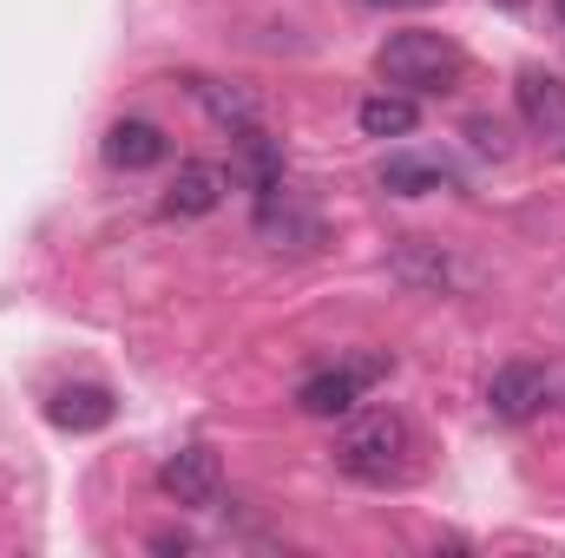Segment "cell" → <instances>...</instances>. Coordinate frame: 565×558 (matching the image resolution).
<instances>
[{"label": "cell", "instance_id": "cell-1", "mask_svg": "<svg viewBox=\"0 0 565 558\" xmlns=\"http://www.w3.org/2000/svg\"><path fill=\"white\" fill-rule=\"evenodd\" d=\"M335 466L362 486H402L415 473V427L395 415V408H375V415H355L335 440Z\"/></svg>", "mask_w": 565, "mask_h": 558}, {"label": "cell", "instance_id": "cell-2", "mask_svg": "<svg viewBox=\"0 0 565 558\" xmlns=\"http://www.w3.org/2000/svg\"><path fill=\"white\" fill-rule=\"evenodd\" d=\"M375 66H382V79H388V86H402V93H415V99H422V93H454V86H460L467 53H460L447 33L402 26V33H388V40H382Z\"/></svg>", "mask_w": 565, "mask_h": 558}, {"label": "cell", "instance_id": "cell-3", "mask_svg": "<svg viewBox=\"0 0 565 558\" xmlns=\"http://www.w3.org/2000/svg\"><path fill=\"white\" fill-rule=\"evenodd\" d=\"M382 375H388L382 355H375V362H349V368H322V375H309V382L296 388V408L309 420H349L355 401H362V388L382 382Z\"/></svg>", "mask_w": 565, "mask_h": 558}, {"label": "cell", "instance_id": "cell-4", "mask_svg": "<svg viewBox=\"0 0 565 558\" xmlns=\"http://www.w3.org/2000/svg\"><path fill=\"white\" fill-rule=\"evenodd\" d=\"M257 237L270 250H322V211L302 204V191L277 184L257 197Z\"/></svg>", "mask_w": 565, "mask_h": 558}, {"label": "cell", "instance_id": "cell-5", "mask_svg": "<svg viewBox=\"0 0 565 558\" xmlns=\"http://www.w3.org/2000/svg\"><path fill=\"white\" fill-rule=\"evenodd\" d=\"M158 486L178 500V506H224V466L211 447H178L164 466H158Z\"/></svg>", "mask_w": 565, "mask_h": 558}, {"label": "cell", "instance_id": "cell-6", "mask_svg": "<svg viewBox=\"0 0 565 558\" xmlns=\"http://www.w3.org/2000/svg\"><path fill=\"white\" fill-rule=\"evenodd\" d=\"M546 395H553V382H546V368H533V362H507V368L487 382V408H493V420H507V427L533 420L546 408Z\"/></svg>", "mask_w": 565, "mask_h": 558}, {"label": "cell", "instance_id": "cell-7", "mask_svg": "<svg viewBox=\"0 0 565 558\" xmlns=\"http://www.w3.org/2000/svg\"><path fill=\"white\" fill-rule=\"evenodd\" d=\"M224 191H231V171L217 158H184L178 178H171V191H164V211L171 217H211L224 204Z\"/></svg>", "mask_w": 565, "mask_h": 558}, {"label": "cell", "instance_id": "cell-8", "mask_svg": "<svg viewBox=\"0 0 565 558\" xmlns=\"http://www.w3.org/2000/svg\"><path fill=\"white\" fill-rule=\"evenodd\" d=\"M184 86H191V99L211 112V126H224L231 139H244V132H257V126H264L257 93H244V86H231V79H211V73H191Z\"/></svg>", "mask_w": 565, "mask_h": 558}, {"label": "cell", "instance_id": "cell-9", "mask_svg": "<svg viewBox=\"0 0 565 558\" xmlns=\"http://www.w3.org/2000/svg\"><path fill=\"white\" fill-rule=\"evenodd\" d=\"M513 106H520L526 132H540V139L565 132V79H559V73H540V66H526V73L513 79Z\"/></svg>", "mask_w": 565, "mask_h": 558}, {"label": "cell", "instance_id": "cell-10", "mask_svg": "<svg viewBox=\"0 0 565 558\" xmlns=\"http://www.w3.org/2000/svg\"><path fill=\"white\" fill-rule=\"evenodd\" d=\"M99 151H106V164H113V171H151V164H164V158H171V139H164L151 119H113Z\"/></svg>", "mask_w": 565, "mask_h": 558}, {"label": "cell", "instance_id": "cell-11", "mask_svg": "<svg viewBox=\"0 0 565 558\" xmlns=\"http://www.w3.org/2000/svg\"><path fill=\"white\" fill-rule=\"evenodd\" d=\"M46 415L53 427H66V433H99V427H113V395L106 388H93V382H79V388H60L53 401H46Z\"/></svg>", "mask_w": 565, "mask_h": 558}, {"label": "cell", "instance_id": "cell-12", "mask_svg": "<svg viewBox=\"0 0 565 558\" xmlns=\"http://www.w3.org/2000/svg\"><path fill=\"white\" fill-rule=\"evenodd\" d=\"M395 277L415 282V289H454V282H467V270L440 250V244H427V237H408L402 250H395Z\"/></svg>", "mask_w": 565, "mask_h": 558}, {"label": "cell", "instance_id": "cell-13", "mask_svg": "<svg viewBox=\"0 0 565 558\" xmlns=\"http://www.w3.org/2000/svg\"><path fill=\"white\" fill-rule=\"evenodd\" d=\"M355 126H362V139H408L422 126V106H415V93H369L355 106Z\"/></svg>", "mask_w": 565, "mask_h": 558}, {"label": "cell", "instance_id": "cell-14", "mask_svg": "<svg viewBox=\"0 0 565 558\" xmlns=\"http://www.w3.org/2000/svg\"><path fill=\"white\" fill-rule=\"evenodd\" d=\"M382 191H395V197H434V191H454V171L440 158L395 151V158H382Z\"/></svg>", "mask_w": 565, "mask_h": 558}, {"label": "cell", "instance_id": "cell-15", "mask_svg": "<svg viewBox=\"0 0 565 558\" xmlns=\"http://www.w3.org/2000/svg\"><path fill=\"white\" fill-rule=\"evenodd\" d=\"M184 546H191L184 533H158V539H151V552H184Z\"/></svg>", "mask_w": 565, "mask_h": 558}, {"label": "cell", "instance_id": "cell-16", "mask_svg": "<svg viewBox=\"0 0 565 558\" xmlns=\"http://www.w3.org/2000/svg\"><path fill=\"white\" fill-rule=\"evenodd\" d=\"M369 7H434V0H369Z\"/></svg>", "mask_w": 565, "mask_h": 558}, {"label": "cell", "instance_id": "cell-17", "mask_svg": "<svg viewBox=\"0 0 565 558\" xmlns=\"http://www.w3.org/2000/svg\"><path fill=\"white\" fill-rule=\"evenodd\" d=\"M553 13H559V26H565V0H553Z\"/></svg>", "mask_w": 565, "mask_h": 558}, {"label": "cell", "instance_id": "cell-18", "mask_svg": "<svg viewBox=\"0 0 565 558\" xmlns=\"http://www.w3.org/2000/svg\"><path fill=\"white\" fill-rule=\"evenodd\" d=\"M493 7H526V0H493Z\"/></svg>", "mask_w": 565, "mask_h": 558}]
</instances>
